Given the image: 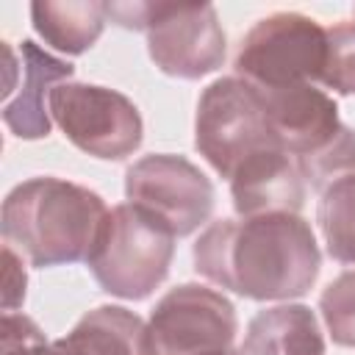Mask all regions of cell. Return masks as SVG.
Instances as JSON below:
<instances>
[{"mask_svg":"<svg viewBox=\"0 0 355 355\" xmlns=\"http://www.w3.org/2000/svg\"><path fill=\"white\" fill-rule=\"evenodd\" d=\"M319 313L338 347L355 349V269L341 272L319 297Z\"/></svg>","mask_w":355,"mask_h":355,"instance_id":"d6986e66","label":"cell"},{"mask_svg":"<svg viewBox=\"0 0 355 355\" xmlns=\"http://www.w3.org/2000/svg\"><path fill=\"white\" fill-rule=\"evenodd\" d=\"M31 22L33 31L58 53L80 55L103 36L108 22L105 3H50L39 0L31 3Z\"/></svg>","mask_w":355,"mask_h":355,"instance_id":"9a60e30c","label":"cell"},{"mask_svg":"<svg viewBox=\"0 0 355 355\" xmlns=\"http://www.w3.org/2000/svg\"><path fill=\"white\" fill-rule=\"evenodd\" d=\"M227 183L233 208L241 219L263 214H300L305 202V178L297 161L280 147L247 158Z\"/></svg>","mask_w":355,"mask_h":355,"instance_id":"7c38bea8","label":"cell"},{"mask_svg":"<svg viewBox=\"0 0 355 355\" xmlns=\"http://www.w3.org/2000/svg\"><path fill=\"white\" fill-rule=\"evenodd\" d=\"M39 355H144V319L122 305H100Z\"/></svg>","mask_w":355,"mask_h":355,"instance_id":"4fadbf2b","label":"cell"},{"mask_svg":"<svg viewBox=\"0 0 355 355\" xmlns=\"http://www.w3.org/2000/svg\"><path fill=\"white\" fill-rule=\"evenodd\" d=\"M244 355H327L316 313L300 302L258 311L244 333Z\"/></svg>","mask_w":355,"mask_h":355,"instance_id":"5bb4252c","label":"cell"},{"mask_svg":"<svg viewBox=\"0 0 355 355\" xmlns=\"http://www.w3.org/2000/svg\"><path fill=\"white\" fill-rule=\"evenodd\" d=\"M25 258L14 247L3 244V313H11L25 302Z\"/></svg>","mask_w":355,"mask_h":355,"instance_id":"44dd1931","label":"cell"},{"mask_svg":"<svg viewBox=\"0 0 355 355\" xmlns=\"http://www.w3.org/2000/svg\"><path fill=\"white\" fill-rule=\"evenodd\" d=\"M316 222L327 255L344 266H355V175H347L322 191Z\"/></svg>","mask_w":355,"mask_h":355,"instance_id":"2e32d148","label":"cell"},{"mask_svg":"<svg viewBox=\"0 0 355 355\" xmlns=\"http://www.w3.org/2000/svg\"><path fill=\"white\" fill-rule=\"evenodd\" d=\"M297 166L305 178V183H311V189H316L319 194L330 183H336L347 175H355V130L341 125V130L322 150L300 158Z\"/></svg>","mask_w":355,"mask_h":355,"instance_id":"e0dca14e","label":"cell"},{"mask_svg":"<svg viewBox=\"0 0 355 355\" xmlns=\"http://www.w3.org/2000/svg\"><path fill=\"white\" fill-rule=\"evenodd\" d=\"M191 258L200 277L255 302H291L308 294L322 266L313 227L300 214L208 222Z\"/></svg>","mask_w":355,"mask_h":355,"instance_id":"6da1fadb","label":"cell"},{"mask_svg":"<svg viewBox=\"0 0 355 355\" xmlns=\"http://www.w3.org/2000/svg\"><path fill=\"white\" fill-rule=\"evenodd\" d=\"M266 119L277 144L294 158H305L322 150L338 130V105L333 94L316 83H300L286 89H258Z\"/></svg>","mask_w":355,"mask_h":355,"instance_id":"30bf717a","label":"cell"},{"mask_svg":"<svg viewBox=\"0 0 355 355\" xmlns=\"http://www.w3.org/2000/svg\"><path fill=\"white\" fill-rule=\"evenodd\" d=\"M50 116L86 155L122 161L141 147L144 122L130 97L94 83H58L50 92Z\"/></svg>","mask_w":355,"mask_h":355,"instance_id":"ba28073f","label":"cell"},{"mask_svg":"<svg viewBox=\"0 0 355 355\" xmlns=\"http://www.w3.org/2000/svg\"><path fill=\"white\" fill-rule=\"evenodd\" d=\"M0 341H3L0 355H39L50 344L44 333L39 330V324L31 316L17 313V311L3 313Z\"/></svg>","mask_w":355,"mask_h":355,"instance_id":"ffe728a7","label":"cell"},{"mask_svg":"<svg viewBox=\"0 0 355 355\" xmlns=\"http://www.w3.org/2000/svg\"><path fill=\"white\" fill-rule=\"evenodd\" d=\"M327 58V28L300 11H275L241 39L233 69L255 89L319 83Z\"/></svg>","mask_w":355,"mask_h":355,"instance_id":"8992f818","label":"cell"},{"mask_svg":"<svg viewBox=\"0 0 355 355\" xmlns=\"http://www.w3.org/2000/svg\"><path fill=\"white\" fill-rule=\"evenodd\" d=\"M239 319L233 302L202 283L169 288L144 322V355H225Z\"/></svg>","mask_w":355,"mask_h":355,"instance_id":"52a82bcc","label":"cell"},{"mask_svg":"<svg viewBox=\"0 0 355 355\" xmlns=\"http://www.w3.org/2000/svg\"><path fill=\"white\" fill-rule=\"evenodd\" d=\"M108 211L105 200L80 183L31 178L3 200V241L36 269L89 261Z\"/></svg>","mask_w":355,"mask_h":355,"instance_id":"7a4b0ae2","label":"cell"},{"mask_svg":"<svg viewBox=\"0 0 355 355\" xmlns=\"http://www.w3.org/2000/svg\"><path fill=\"white\" fill-rule=\"evenodd\" d=\"M175 239L178 236L144 208L119 202L108 211L86 263L97 286L111 297L144 300L166 280Z\"/></svg>","mask_w":355,"mask_h":355,"instance_id":"277c9868","label":"cell"},{"mask_svg":"<svg viewBox=\"0 0 355 355\" xmlns=\"http://www.w3.org/2000/svg\"><path fill=\"white\" fill-rule=\"evenodd\" d=\"M125 197L164 222L178 239L205 227L216 200L208 175L172 153H153L130 164L125 172Z\"/></svg>","mask_w":355,"mask_h":355,"instance_id":"9c48e42d","label":"cell"},{"mask_svg":"<svg viewBox=\"0 0 355 355\" xmlns=\"http://www.w3.org/2000/svg\"><path fill=\"white\" fill-rule=\"evenodd\" d=\"M194 147L225 180H230L247 158L280 147L258 89L239 75L216 78L208 83L197 100Z\"/></svg>","mask_w":355,"mask_h":355,"instance_id":"5b68a950","label":"cell"},{"mask_svg":"<svg viewBox=\"0 0 355 355\" xmlns=\"http://www.w3.org/2000/svg\"><path fill=\"white\" fill-rule=\"evenodd\" d=\"M105 17L125 31H144L150 61L169 78L197 80L225 64L227 39L208 3H105Z\"/></svg>","mask_w":355,"mask_h":355,"instance_id":"3957f363","label":"cell"},{"mask_svg":"<svg viewBox=\"0 0 355 355\" xmlns=\"http://www.w3.org/2000/svg\"><path fill=\"white\" fill-rule=\"evenodd\" d=\"M319 86L327 94H355V19L327 28V58Z\"/></svg>","mask_w":355,"mask_h":355,"instance_id":"ac0fdd59","label":"cell"},{"mask_svg":"<svg viewBox=\"0 0 355 355\" xmlns=\"http://www.w3.org/2000/svg\"><path fill=\"white\" fill-rule=\"evenodd\" d=\"M19 86L8 100H3V122L17 139L36 141L53 128L50 92L58 83H67L75 75V67L25 39L19 44Z\"/></svg>","mask_w":355,"mask_h":355,"instance_id":"8fae6325","label":"cell"}]
</instances>
